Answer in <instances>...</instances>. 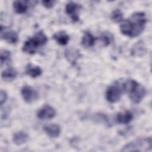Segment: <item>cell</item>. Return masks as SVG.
<instances>
[{
	"label": "cell",
	"mask_w": 152,
	"mask_h": 152,
	"mask_svg": "<svg viewBox=\"0 0 152 152\" xmlns=\"http://www.w3.org/2000/svg\"><path fill=\"white\" fill-rule=\"evenodd\" d=\"M147 23L145 14L142 12H136L125 20L120 26L121 33L128 37H135L143 31Z\"/></svg>",
	"instance_id": "6da1fadb"
},
{
	"label": "cell",
	"mask_w": 152,
	"mask_h": 152,
	"mask_svg": "<svg viewBox=\"0 0 152 152\" xmlns=\"http://www.w3.org/2000/svg\"><path fill=\"white\" fill-rule=\"evenodd\" d=\"M123 90L127 91L130 99L135 103H140L144 97L146 90L135 80H129L122 84Z\"/></svg>",
	"instance_id": "7a4b0ae2"
},
{
	"label": "cell",
	"mask_w": 152,
	"mask_h": 152,
	"mask_svg": "<svg viewBox=\"0 0 152 152\" xmlns=\"http://www.w3.org/2000/svg\"><path fill=\"white\" fill-rule=\"evenodd\" d=\"M47 42V36L42 30H40L24 42L22 50L27 53L34 54L40 47L45 45Z\"/></svg>",
	"instance_id": "3957f363"
},
{
	"label": "cell",
	"mask_w": 152,
	"mask_h": 152,
	"mask_svg": "<svg viewBox=\"0 0 152 152\" xmlns=\"http://www.w3.org/2000/svg\"><path fill=\"white\" fill-rule=\"evenodd\" d=\"M152 141L150 137L137 138L125 145L122 151H147L151 150Z\"/></svg>",
	"instance_id": "277c9868"
},
{
	"label": "cell",
	"mask_w": 152,
	"mask_h": 152,
	"mask_svg": "<svg viewBox=\"0 0 152 152\" xmlns=\"http://www.w3.org/2000/svg\"><path fill=\"white\" fill-rule=\"evenodd\" d=\"M123 87L119 84L116 83L108 87L106 93V100L112 103H114L119 101L122 93Z\"/></svg>",
	"instance_id": "5b68a950"
},
{
	"label": "cell",
	"mask_w": 152,
	"mask_h": 152,
	"mask_svg": "<svg viewBox=\"0 0 152 152\" xmlns=\"http://www.w3.org/2000/svg\"><path fill=\"white\" fill-rule=\"evenodd\" d=\"M21 94L24 100L28 103H32L39 98L37 91L28 86H25L21 88Z\"/></svg>",
	"instance_id": "8992f818"
},
{
	"label": "cell",
	"mask_w": 152,
	"mask_h": 152,
	"mask_svg": "<svg viewBox=\"0 0 152 152\" xmlns=\"http://www.w3.org/2000/svg\"><path fill=\"white\" fill-rule=\"evenodd\" d=\"M81 8V5L74 2H69L65 5V12L74 22L79 20L78 12Z\"/></svg>",
	"instance_id": "52a82bcc"
},
{
	"label": "cell",
	"mask_w": 152,
	"mask_h": 152,
	"mask_svg": "<svg viewBox=\"0 0 152 152\" xmlns=\"http://www.w3.org/2000/svg\"><path fill=\"white\" fill-rule=\"evenodd\" d=\"M56 111L53 107L50 105H45L42 107L37 112V116L41 120H48L54 118Z\"/></svg>",
	"instance_id": "ba28073f"
},
{
	"label": "cell",
	"mask_w": 152,
	"mask_h": 152,
	"mask_svg": "<svg viewBox=\"0 0 152 152\" xmlns=\"http://www.w3.org/2000/svg\"><path fill=\"white\" fill-rule=\"evenodd\" d=\"M1 38L5 40L9 43L14 44L18 40V34L14 30H7L2 27H1Z\"/></svg>",
	"instance_id": "9c48e42d"
},
{
	"label": "cell",
	"mask_w": 152,
	"mask_h": 152,
	"mask_svg": "<svg viewBox=\"0 0 152 152\" xmlns=\"http://www.w3.org/2000/svg\"><path fill=\"white\" fill-rule=\"evenodd\" d=\"M65 56L69 62L74 64L81 57V54L78 49L74 48H68L65 50Z\"/></svg>",
	"instance_id": "30bf717a"
},
{
	"label": "cell",
	"mask_w": 152,
	"mask_h": 152,
	"mask_svg": "<svg viewBox=\"0 0 152 152\" xmlns=\"http://www.w3.org/2000/svg\"><path fill=\"white\" fill-rule=\"evenodd\" d=\"M44 131L46 134L51 138H57L59 136L61 131V127L58 124H50L44 127Z\"/></svg>",
	"instance_id": "8fae6325"
},
{
	"label": "cell",
	"mask_w": 152,
	"mask_h": 152,
	"mask_svg": "<svg viewBox=\"0 0 152 152\" xmlns=\"http://www.w3.org/2000/svg\"><path fill=\"white\" fill-rule=\"evenodd\" d=\"M146 48L142 41L137 42L131 50V54L134 56H142L146 53Z\"/></svg>",
	"instance_id": "7c38bea8"
},
{
	"label": "cell",
	"mask_w": 152,
	"mask_h": 152,
	"mask_svg": "<svg viewBox=\"0 0 152 152\" xmlns=\"http://www.w3.org/2000/svg\"><path fill=\"white\" fill-rule=\"evenodd\" d=\"M133 119V115L129 111L119 112L116 115V121L120 124H127Z\"/></svg>",
	"instance_id": "4fadbf2b"
},
{
	"label": "cell",
	"mask_w": 152,
	"mask_h": 152,
	"mask_svg": "<svg viewBox=\"0 0 152 152\" xmlns=\"http://www.w3.org/2000/svg\"><path fill=\"white\" fill-rule=\"evenodd\" d=\"M28 140V135L23 131H18L14 134L12 141L17 145H20L26 143Z\"/></svg>",
	"instance_id": "5bb4252c"
},
{
	"label": "cell",
	"mask_w": 152,
	"mask_h": 152,
	"mask_svg": "<svg viewBox=\"0 0 152 152\" xmlns=\"http://www.w3.org/2000/svg\"><path fill=\"white\" fill-rule=\"evenodd\" d=\"M96 40V38L94 37L90 31H86L83 36L81 43L84 47L90 48L94 45Z\"/></svg>",
	"instance_id": "9a60e30c"
},
{
	"label": "cell",
	"mask_w": 152,
	"mask_h": 152,
	"mask_svg": "<svg viewBox=\"0 0 152 152\" xmlns=\"http://www.w3.org/2000/svg\"><path fill=\"white\" fill-rule=\"evenodd\" d=\"M53 38L61 45H66L69 40V36L64 31H59L55 33L53 36Z\"/></svg>",
	"instance_id": "2e32d148"
},
{
	"label": "cell",
	"mask_w": 152,
	"mask_h": 152,
	"mask_svg": "<svg viewBox=\"0 0 152 152\" xmlns=\"http://www.w3.org/2000/svg\"><path fill=\"white\" fill-rule=\"evenodd\" d=\"M12 6L15 12L18 14L25 13L28 9L27 1H15L13 2Z\"/></svg>",
	"instance_id": "e0dca14e"
},
{
	"label": "cell",
	"mask_w": 152,
	"mask_h": 152,
	"mask_svg": "<svg viewBox=\"0 0 152 152\" xmlns=\"http://www.w3.org/2000/svg\"><path fill=\"white\" fill-rule=\"evenodd\" d=\"M26 73L32 78H36L42 74V70L38 66H34L31 64H29L26 68Z\"/></svg>",
	"instance_id": "ac0fdd59"
},
{
	"label": "cell",
	"mask_w": 152,
	"mask_h": 152,
	"mask_svg": "<svg viewBox=\"0 0 152 152\" xmlns=\"http://www.w3.org/2000/svg\"><path fill=\"white\" fill-rule=\"evenodd\" d=\"M17 75V71L13 68H8L2 72L1 77L4 79H13Z\"/></svg>",
	"instance_id": "d6986e66"
},
{
	"label": "cell",
	"mask_w": 152,
	"mask_h": 152,
	"mask_svg": "<svg viewBox=\"0 0 152 152\" xmlns=\"http://www.w3.org/2000/svg\"><path fill=\"white\" fill-rule=\"evenodd\" d=\"M100 39L104 46H107L110 44L113 40V36L110 33L104 32L101 35Z\"/></svg>",
	"instance_id": "ffe728a7"
},
{
	"label": "cell",
	"mask_w": 152,
	"mask_h": 152,
	"mask_svg": "<svg viewBox=\"0 0 152 152\" xmlns=\"http://www.w3.org/2000/svg\"><path fill=\"white\" fill-rule=\"evenodd\" d=\"M111 19L115 23H119L123 20V14L119 10H114L111 14Z\"/></svg>",
	"instance_id": "44dd1931"
},
{
	"label": "cell",
	"mask_w": 152,
	"mask_h": 152,
	"mask_svg": "<svg viewBox=\"0 0 152 152\" xmlns=\"http://www.w3.org/2000/svg\"><path fill=\"white\" fill-rule=\"evenodd\" d=\"M11 56V53L10 51L5 49H1L0 51V59H1V66L3 64L8 61Z\"/></svg>",
	"instance_id": "7402d4cb"
},
{
	"label": "cell",
	"mask_w": 152,
	"mask_h": 152,
	"mask_svg": "<svg viewBox=\"0 0 152 152\" xmlns=\"http://www.w3.org/2000/svg\"><path fill=\"white\" fill-rule=\"evenodd\" d=\"M8 96L5 91L1 90L0 92V104L2 106L7 101Z\"/></svg>",
	"instance_id": "603a6c76"
},
{
	"label": "cell",
	"mask_w": 152,
	"mask_h": 152,
	"mask_svg": "<svg viewBox=\"0 0 152 152\" xmlns=\"http://www.w3.org/2000/svg\"><path fill=\"white\" fill-rule=\"evenodd\" d=\"M42 4L46 8H51L53 7L55 1H52V0H45L42 1Z\"/></svg>",
	"instance_id": "cb8c5ba5"
}]
</instances>
